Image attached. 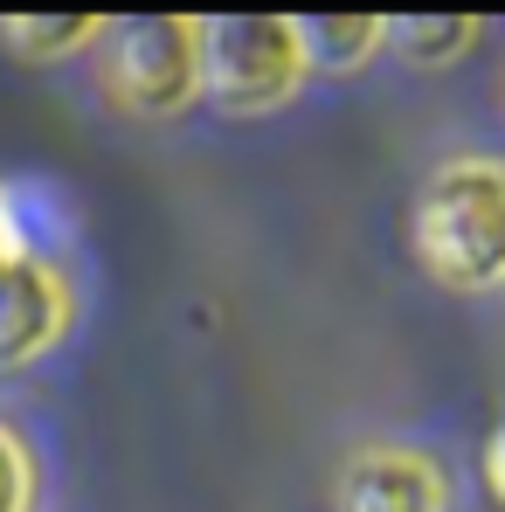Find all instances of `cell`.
Wrapping results in <instances>:
<instances>
[{
	"label": "cell",
	"mask_w": 505,
	"mask_h": 512,
	"mask_svg": "<svg viewBox=\"0 0 505 512\" xmlns=\"http://www.w3.org/2000/svg\"><path fill=\"white\" fill-rule=\"evenodd\" d=\"M339 512H443V471L422 450H360L339 471Z\"/></svg>",
	"instance_id": "cell-5"
},
{
	"label": "cell",
	"mask_w": 505,
	"mask_h": 512,
	"mask_svg": "<svg viewBox=\"0 0 505 512\" xmlns=\"http://www.w3.org/2000/svg\"><path fill=\"white\" fill-rule=\"evenodd\" d=\"M381 42H388V21L381 14H305L298 21L305 70H360Z\"/></svg>",
	"instance_id": "cell-6"
},
{
	"label": "cell",
	"mask_w": 505,
	"mask_h": 512,
	"mask_svg": "<svg viewBox=\"0 0 505 512\" xmlns=\"http://www.w3.org/2000/svg\"><path fill=\"white\" fill-rule=\"evenodd\" d=\"M63 319H70V291L56 277V263L14 256L0 236V367H21L42 346H56Z\"/></svg>",
	"instance_id": "cell-4"
},
{
	"label": "cell",
	"mask_w": 505,
	"mask_h": 512,
	"mask_svg": "<svg viewBox=\"0 0 505 512\" xmlns=\"http://www.w3.org/2000/svg\"><path fill=\"white\" fill-rule=\"evenodd\" d=\"M416 256L436 284L492 291L505 284V167L499 160H450L416 194Z\"/></svg>",
	"instance_id": "cell-1"
},
{
	"label": "cell",
	"mask_w": 505,
	"mask_h": 512,
	"mask_svg": "<svg viewBox=\"0 0 505 512\" xmlns=\"http://www.w3.org/2000/svg\"><path fill=\"white\" fill-rule=\"evenodd\" d=\"M104 49V90L139 111V118H167L180 104H194L201 90V21L187 14H132V21H104L97 35Z\"/></svg>",
	"instance_id": "cell-2"
},
{
	"label": "cell",
	"mask_w": 505,
	"mask_h": 512,
	"mask_svg": "<svg viewBox=\"0 0 505 512\" xmlns=\"http://www.w3.org/2000/svg\"><path fill=\"white\" fill-rule=\"evenodd\" d=\"M305 84L298 21L284 14H215L201 21V90L222 111H270Z\"/></svg>",
	"instance_id": "cell-3"
},
{
	"label": "cell",
	"mask_w": 505,
	"mask_h": 512,
	"mask_svg": "<svg viewBox=\"0 0 505 512\" xmlns=\"http://www.w3.org/2000/svg\"><path fill=\"white\" fill-rule=\"evenodd\" d=\"M485 485H492V499L505 506V423L492 429V443H485Z\"/></svg>",
	"instance_id": "cell-10"
},
{
	"label": "cell",
	"mask_w": 505,
	"mask_h": 512,
	"mask_svg": "<svg viewBox=\"0 0 505 512\" xmlns=\"http://www.w3.org/2000/svg\"><path fill=\"white\" fill-rule=\"evenodd\" d=\"M388 42H402L409 63H457L471 42H478V21L471 14H409V21H388Z\"/></svg>",
	"instance_id": "cell-7"
},
{
	"label": "cell",
	"mask_w": 505,
	"mask_h": 512,
	"mask_svg": "<svg viewBox=\"0 0 505 512\" xmlns=\"http://www.w3.org/2000/svg\"><path fill=\"white\" fill-rule=\"evenodd\" d=\"M0 35H7V49H14V56L42 63V56H70V49L97 42V35H104V21H90V14H14Z\"/></svg>",
	"instance_id": "cell-8"
},
{
	"label": "cell",
	"mask_w": 505,
	"mask_h": 512,
	"mask_svg": "<svg viewBox=\"0 0 505 512\" xmlns=\"http://www.w3.org/2000/svg\"><path fill=\"white\" fill-rule=\"evenodd\" d=\"M35 506V471H28V450L0 429V512H28Z\"/></svg>",
	"instance_id": "cell-9"
}]
</instances>
